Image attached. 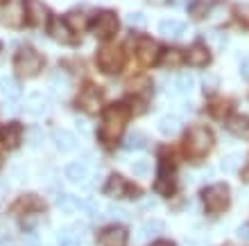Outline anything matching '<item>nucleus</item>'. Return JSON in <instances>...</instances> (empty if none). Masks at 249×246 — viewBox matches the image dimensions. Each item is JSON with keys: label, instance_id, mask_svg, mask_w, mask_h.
<instances>
[{"label": "nucleus", "instance_id": "1", "mask_svg": "<svg viewBox=\"0 0 249 246\" xmlns=\"http://www.w3.org/2000/svg\"><path fill=\"white\" fill-rule=\"evenodd\" d=\"M129 120V109L124 104H113L109 106L105 113V122H102V140L109 145H113L123 136L124 124Z\"/></svg>", "mask_w": 249, "mask_h": 246}, {"label": "nucleus", "instance_id": "2", "mask_svg": "<svg viewBox=\"0 0 249 246\" xmlns=\"http://www.w3.org/2000/svg\"><path fill=\"white\" fill-rule=\"evenodd\" d=\"M41 68H43V57L34 48L25 46L16 52V57H14V70H16L18 77H23V79L34 77V75L41 72Z\"/></svg>", "mask_w": 249, "mask_h": 246}, {"label": "nucleus", "instance_id": "3", "mask_svg": "<svg viewBox=\"0 0 249 246\" xmlns=\"http://www.w3.org/2000/svg\"><path fill=\"white\" fill-rule=\"evenodd\" d=\"M202 201L209 213H224L231 203V192L229 185L224 183H215V185H209V188L202 192Z\"/></svg>", "mask_w": 249, "mask_h": 246}, {"label": "nucleus", "instance_id": "4", "mask_svg": "<svg viewBox=\"0 0 249 246\" xmlns=\"http://www.w3.org/2000/svg\"><path fill=\"white\" fill-rule=\"evenodd\" d=\"M211 147H213V133H211L206 127H193V129L186 133V149H188L193 156L209 154Z\"/></svg>", "mask_w": 249, "mask_h": 246}, {"label": "nucleus", "instance_id": "5", "mask_svg": "<svg viewBox=\"0 0 249 246\" xmlns=\"http://www.w3.org/2000/svg\"><path fill=\"white\" fill-rule=\"evenodd\" d=\"M98 64L107 75H118L124 66V50L120 46H105L98 52Z\"/></svg>", "mask_w": 249, "mask_h": 246}, {"label": "nucleus", "instance_id": "6", "mask_svg": "<svg viewBox=\"0 0 249 246\" xmlns=\"http://www.w3.org/2000/svg\"><path fill=\"white\" fill-rule=\"evenodd\" d=\"M118 27H120V20L118 16H116V12H111V9H107V12H100L98 14V18L93 20V34L98 36V39L107 41V39H111L113 34L118 32Z\"/></svg>", "mask_w": 249, "mask_h": 246}, {"label": "nucleus", "instance_id": "7", "mask_svg": "<svg viewBox=\"0 0 249 246\" xmlns=\"http://www.w3.org/2000/svg\"><path fill=\"white\" fill-rule=\"evenodd\" d=\"M136 57H138V61H141L143 66H154L159 61V57H161V46H159L154 39L145 36V39L138 41Z\"/></svg>", "mask_w": 249, "mask_h": 246}, {"label": "nucleus", "instance_id": "8", "mask_svg": "<svg viewBox=\"0 0 249 246\" xmlns=\"http://www.w3.org/2000/svg\"><path fill=\"white\" fill-rule=\"evenodd\" d=\"M77 102H79V109L84 111V113H89V115H98L100 111H102V106H105L98 88H86V91H82Z\"/></svg>", "mask_w": 249, "mask_h": 246}, {"label": "nucleus", "instance_id": "9", "mask_svg": "<svg viewBox=\"0 0 249 246\" xmlns=\"http://www.w3.org/2000/svg\"><path fill=\"white\" fill-rule=\"evenodd\" d=\"M25 7H27L25 9L27 18H30V23L34 27H41V25H46V23H50V12H48V7L41 0H27Z\"/></svg>", "mask_w": 249, "mask_h": 246}, {"label": "nucleus", "instance_id": "10", "mask_svg": "<svg viewBox=\"0 0 249 246\" xmlns=\"http://www.w3.org/2000/svg\"><path fill=\"white\" fill-rule=\"evenodd\" d=\"M48 32H50V36H53L57 43H61V46H68V43H72V39H75L71 25H68L64 18L50 20V23H48Z\"/></svg>", "mask_w": 249, "mask_h": 246}, {"label": "nucleus", "instance_id": "11", "mask_svg": "<svg viewBox=\"0 0 249 246\" xmlns=\"http://www.w3.org/2000/svg\"><path fill=\"white\" fill-rule=\"evenodd\" d=\"M23 20H25V9L20 5H7L2 12H0V23L5 27H9V30H18L20 25H23Z\"/></svg>", "mask_w": 249, "mask_h": 246}, {"label": "nucleus", "instance_id": "12", "mask_svg": "<svg viewBox=\"0 0 249 246\" xmlns=\"http://www.w3.org/2000/svg\"><path fill=\"white\" fill-rule=\"evenodd\" d=\"M186 61H188L193 68H204V66L211 64V52L204 43H195L190 46V50L186 52Z\"/></svg>", "mask_w": 249, "mask_h": 246}, {"label": "nucleus", "instance_id": "13", "mask_svg": "<svg viewBox=\"0 0 249 246\" xmlns=\"http://www.w3.org/2000/svg\"><path fill=\"white\" fill-rule=\"evenodd\" d=\"M48 111V99L41 95V93H32L30 98L25 99V104H23V113H25L27 117H39L43 115Z\"/></svg>", "mask_w": 249, "mask_h": 246}, {"label": "nucleus", "instance_id": "14", "mask_svg": "<svg viewBox=\"0 0 249 246\" xmlns=\"http://www.w3.org/2000/svg\"><path fill=\"white\" fill-rule=\"evenodd\" d=\"M53 140H54V145H57V149H59V151H75V149L79 147L77 136H75L72 131H68V129L54 131Z\"/></svg>", "mask_w": 249, "mask_h": 246}, {"label": "nucleus", "instance_id": "15", "mask_svg": "<svg viewBox=\"0 0 249 246\" xmlns=\"http://www.w3.org/2000/svg\"><path fill=\"white\" fill-rule=\"evenodd\" d=\"M100 244L102 246H124L127 244V230L123 226H111L107 228L102 237H100Z\"/></svg>", "mask_w": 249, "mask_h": 246}, {"label": "nucleus", "instance_id": "16", "mask_svg": "<svg viewBox=\"0 0 249 246\" xmlns=\"http://www.w3.org/2000/svg\"><path fill=\"white\" fill-rule=\"evenodd\" d=\"M159 32H161V36H165V39H179V36L186 32V25L181 20L163 18V20H159Z\"/></svg>", "mask_w": 249, "mask_h": 246}, {"label": "nucleus", "instance_id": "17", "mask_svg": "<svg viewBox=\"0 0 249 246\" xmlns=\"http://www.w3.org/2000/svg\"><path fill=\"white\" fill-rule=\"evenodd\" d=\"M20 138H23V129H20L18 124H7L5 129L0 131V143L7 149L16 147V145L20 143Z\"/></svg>", "mask_w": 249, "mask_h": 246}, {"label": "nucleus", "instance_id": "18", "mask_svg": "<svg viewBox=\"0 0 249 246\" xmlns=\"http://www.w3.org/2000/svg\"><path fill=\"white\" fill-rule=\"evenodd\" d=\"M213 9H215V0H193L188 7V14H190V18L204 20Z\"/></svg>", "mask_w": 249, "mask_h": 246}, {"label": "nucleus", "instance_id": "19", "mask_svg": "<svg viewBox=\"0 0 249 246\" xmlns=\"http://www.w3.org/2000/svg\"><path fill=\"white\" fill-rule=\"evenodd\" d=\"M124 188H127V183H124L123 176L111 174L105 183V195L111 197V199H120V197H124Z\"/></svg>", "mask_w": 249, "mask_h": 246}, {"label": "nucleus", "instance_id": "20", "mask_svg": "<svg viewBox=\"0 0 249 246\" xmlns=\"http://www.w3.org/2000/svg\"><path fill=\"white\" fill-rule=\"evenodd\" d=\"M229 131L238 138H249V117L247 115H229L227 122Z\"/></svg>", "mask_w": 249, "mask_h": 246}, {"label": "nucleus", "instance_id": "21", "mask_svg": "<svg viewBox=\"0 0 249 246\" xmlns=\"http://www.w3.org/2000/svg\"><path fill=\"white\" fill-rule=\"evenodd\" d=\"M231 111H233V99H229V98H215L211 102V113H213V117H217V120L229 117Z\"/></svg>", "mask_w": 249, "mask_h": 246}, {"label": "nucleus", "instance_id": "22", "mask_svg": "<svg viewBox=\"0 0 249 246\" xmlns=\"http://www.w3.org/2000/svg\"><path fill=\"white\" fill-rule=\"evenodd\" d=\"M157 127H159V131H161V133H165V136H172V133H177L179 127H181V117L175 115V113H168V115L159 117Z\"/></svg>", "mask_w": 249, "mask_h": 246}, {"label": "nucleus", "instance_id": "23", "mask_svg": "<svg viewBox=\"0 0 249 246\" xmlns=\"http://www.w3.org/2000/svg\"><path fill=\"white\" fill-rule=\"evenodd\" d=\"M0 93H2L7 99H12L14 102V99L20 98V84L12 77H2L0 79Z\"/></svg>", "mask_w": 249, "mask_h": 246}, {"label": "nucleus", "instance_id": "24", "mask_svg": "<svg viewBox=\"0 0 249 246\" xmlns=\"http://www.w3.org/2000/svg\"><path fill=\"white\" fill-rule=\"evenodd\" d=\"M66 23L71 25V30L82 32V30H86V27H89V16H86V12H82V9H75V12L68 14Z\"/></svg>", "mask_w": 249, "mask_h": 246}, {"label": "nucleus", "instance_id": "25", "mask_svg": "<svg viewBox=\"0 0 249 246\" xmlns=\"http://www.w3.org/2000/svg\"><path fill=\"white\" fill-rule=\"evenodd\" d=\"M57 206H59V210L64 214H71V213H77L79 208H82V201L75 195H61L59 201H57Z\"/></svg>", "mask_w": 249, "mask_h": 246}, {"label": "nucleus", "instance_id": "26", "mask_svg": "<svg viewBox=\"0 0 249 246\" xmlns=\"http://www.w3.org/2000/svg\"><path fill=\"white\" fill-rule=\"evenodd\" d=\"M50 91L57 98H64L66 93H68V77H66L64 72H53V77H50Z\"/></svg>", "mask_w": 249, "mask_h": 246}, {"label": "nucleus", "instance_id": "27", "mask_svg": "<svg viewBox=\"0 0 249 246\" xmlns=\"http://www.w3.org/2000/svg\"><path fill=\"white\" fill-rule=\"evenodd\" d=\"M64 172H66V179L71 183H82L86 176V167L82 163H68L64 167Z\"/></svg>", "mask_w": 249, "mask_h": 246}, {"label": "nucleus", "instance_id": "28", "mask_svg": "<svg viewBox=\"0 0 249 246\" xmlns=\"http://www.w3.org/2000/svg\"><path fill=\"white\" fill-rule=\"evenodd\" d=\"M159 61L163 66H168V68H172V66H179L184 61V54H181V50H177V48H168V50L161 52Z\"/></svg>", "mask_w": 249, "mask_h": 246}, {"label": "nucleus", "instance_id": "29", "mask_svg": "<svg viewBox=\"0 0 249 246\" xmlns=\"http://www.w3.org/2000/svg\"><path fill=\"white\" fill-rule=\"evenodd\" d=\"M165 230V224L163 221H159V219H150L147 224L143 226V237H157V235H161Z\"/></svg>", "mask_w": 249, "mask_h": 246}, {"label": "nucleus", "instance_id": "30", "mask_svg": "<svg viewBox=\"0 0 249 246\" xmlns=\"http://www.w3.org/2000/svg\"><path fill=\"white\" fill-rule=\"evenodd\" d=\"M143 145H145V133H141V131H129L124 136V147L127 149H138Z\"/></svg>", "mask_w": 249, "mask_h": 246}, {"label": "nucleus", "instance_id": "31", "mask_svg": "<svg viewBox=\"0 0 249 246\" xmlns=\"http://www.w3.org/2000/svg\"><path fill=\"white\" fill-rule=\"evenodd\" d=\"M175 86H177L179 93L188 95V93H193V88H195V79L190 77V75H179V77L175 79Z\"/></svg>", "mask_w": 249, "mask_h": 246}, {"label": "nucleus", "instance_id": "32", "mask_svg": "<svg viewBox=\"0 0 249 246\" xmlns=\"http://www.w3.org/2000/svg\"><path fill=\"white\" fill-rule=\"evenodd\" d=\"M222 172H229V174H233L238 167H240V154H229L222 158Z\"/></svg>", "mask_w": 249, "mask_h": 246}, {"label": "nucleus", "instance_id": "33", "mask_svg": "<svg viewBox=\"0 0 249 246\" xmlns=\"http://www.w3.org/2000/svg\"><path fill=\"white\" fill-rule=\"evenodd\" d=\"M131 172L136 176H150V172H152L150 161H134L131 163Z\"/></svg>", "mask_w": 249, "mask_h": 246}, {"label": "nucleus", "instance_id": "34", "mask_svg": "<svg viewBox=\"0 0 249 246\" xmlns=\"http://www.w3.org/2000/svg\"><path fill=\"white\" fill-rule=\"evenodd\" d=\"M157 190L161 192L163 197H168V195H172V190H175V183H172V179H168V176H161L159 179V183H157Z\"/></svg>", "mask_w": 249, "mask_h": 246}, {"label": "nucleus", "instance_id": "35", "mask_svg": "<svg viewBox=\"0 0 249 246\" xmlns=\"http://www.w3.org/2000/svg\"><path fill=\"white\" fill-rule=\"evenodd\" d=\"M202 82H204L202 86H204V91L206 93H213L217 86H220V77H217V75H204Z\"/></svg>", "mask_w": 249, "mask_h": 246}, {"label": "nucleus", "instance_id": "36", "mask_svg": "<svg viewBox=\"0 0 249 246\" xmlns=\"http://www.w3.org/2000/svg\"><path fill=\"white\" fill-rule=\"evenodd\" d=\"M27 140H30V145H32V147H39V145L43 143L41 129H30V138H27Z\"/></svg>", "mask_w": 249, "mask_h": 246}, {"label": "nucleus", "instance_id": "37", "mask_svg": "<svg viewBox=\"0 0 249 246\" xmlns=\"http://www.w3.org/2000/svg\"><path fill=\"white\" fill-rule=\"evenodd\" d=\"M127 20H129L131 25H138V27H145V23H147V18H145L143 14H129Z\"/></svg>", "mask_w": 249, "mask_h": 246}, {"label": "nucleus", "instance_id": "38", "mask_svg": "<svg viewBox=\"0 0 249 246\" xmlns=\"http://www.w3.org/2000/svg\"><path fill=\"white\" fill-rule=\"evenodd\" d=\"M129 109H131V113H141V111H145V99H141V98H131Z\"/></svg>", "mask_w": 249, "mask_h": 246}, {"label": "nucleus", "instance_id": "39", "mask_svg": "<svg viewBox=\"0 0 249 246\" xmlns=\"http://www.w3.org/2000/svg\"><path fill=\"white\" fill-rule=\"evenodd\" d=\"M236 14H238V18L245 20V23L249 25V2H247V5H240V7H238Z\"/></svg>", "mask_w": 249, "mask_h": 246}, {"label": "nucleus", "instance_id": "40", "mask_svg": "<svg viewBox=\"0 0 249 246\" xmlns=\"http://www.w3.org/2000/svg\"><path fill=\"white\" fill-rule=\"evenodd\" d=\"M147 86H150V82H147V79H134V84H129V88H131V91H134V88H136V91H145Z\"/></svg>", "mask_w": 249, "mask_h": 246}, {"label": "nucleus", "instance_id": "41", "mask_svg": "<svg viewBox=\"0 0 249 246\" xmlns=\"http://www.w3.org/2000/svg\"><path fill=\"white\" fill-rule=\"evenodd\" d=\"M84 210H86V214H89V217H93V219H95V217H98V206H95V203H93V201H86Z\"/></svg>", "mask_w": 249, "mask_h": 246}, {"label": "nucleus", "instance_id": "42", "mask_svg": "<svg viewBox=\"0 0 249 246\" xmlns=\"http://www.w3.org/2000/svg\"><path fill=\"white\" fill-rule=\"evenodd\" d=\"M238 237L249 242V224H240V226H238Z\"/></svg>", "mask_w": 249, "mask_h": 246}, {"label": "nucleus", "instance_id": "43", "mask_svg": "<svg viewBox=\"0 0 249 246\" xmlns=\"http://www.w3.org/2000/svg\"><path fill=\"white\" fill-rule=\"evenodd\" d=\"M109 214H111V217H116V219H127V217H129L124 210H118V208H109Z\"/></svg>", "mask_w": 249, "mask_h": 246}, {"label": "nucleus", "instance_id": "44", "mask_svg": "<svg viewBox=\"0 0 249 246\" xmlns=\"http://www.w3.org/2000/svg\"><path fill=\"white\" fill-rule=\"evenodd\" d=\"M240 75H243V79L249 82V57L243 59V64H240Z\"/></svg>", "mask_w": 249, "mask_h": 246}, {"label": "nucleus", "instance_id": "45", "mask_svg": "<svg viewBox=\"0 0 249 246\" xmlns=\"http://www.w3.org/2000/svg\"><path fill=\"white\" fill-rule=\"evenodd\" d=\"M152 7H163V5H170L172 0H147Z\"/></svg>", "mask_w": 249, "mask_h": 246}, {"label": "nucleus", "instance_id": "46", "mask_svg": "<svg viewBox=\"0 0 249 246\" xmlns=\"http://www.w3.org/2000/svg\"><path fill=\"white\" fill-rule=\"evenodd\" d=\"M152 246H175L172 242H168V240H159L157 244H152Z\"/></svg>", "mask_w": 249, "mask_h": 246}, {"label": "nucleus", "instance_id": "47", "mask_svg": "<svg viewBox=\"0 0 249 246\" xmlns=\"http://www.w3.org/2000/svg\"><path fill=\"white\" fill-rule=\"evenodd\" d=\"M154 208V201H145V210H152Z\"/></svg>", "mask_w": 249, "mask_h": 246}, {"label": "nucleus", "instance_id": "48", "mask_svg": "<svg viewBox=\"0 0 249 246\" xmlns=\"http://www.w3.org/2000/svg\"><path fill=\"white\" fill-rule=\"evenodd\" d=\"M5 195V183H0V197Z\"/></svg>", "mask_w": 249, "mask_h": 246}, {"label": "nucleus", "instance_id": "49", "mask_svg": "<svg viewBox=\"0 0 249 246\" xmlns=\"http://www.w3.org/2000/svg\"><path fill=\"white\" fill-rule=\"evenodd\" d=\"M245 181L249 183V167H247V174H245Z\"/></svg>", "mask_w": 249, "mask_h": 246}, {"label": "nucleus", "instance_id": "50", "mask_svg": "<svg viewBox=\"0 0 249 246\" xmlns=\"http://www.w3.org/2000/svg\"><path fill=\"white\" fill-rule=\"evenodd\" d=\"M0 2H5V0H0Z\"/></svg>", "mask_w": 249, "mask_h": 246}]
</instances>
